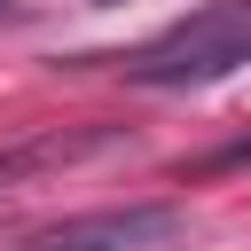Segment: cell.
Here are the masks:
<instances>
[{"mask_svg": "<svg viewBox=\"0 0 251 251\" xmlns=\"http://www.w3.org/2000/svg\"><path fill=\"white\" fill-rule=\"evenodd\" d=\"M227 165H251V141H227V149H212V157H196L188 173H227Z\"/></svg>", "mask_w": 251, "mask_h": 251, "instance_id": "277c9868", "label": "cell"}, {"mask_svg": "<svg viewBox=\"0 0 251 251\" xmlns=\"http://www.w3.org/2000/svg\"><path fill=\"white\" fill-rule=\"evenodd\" d=\"M235 63H251V0L243 8H204L196 24L165 31L157 47H141L126 63V78H141V86H204V78H227Z\"/></svg>", "mask_w": 251, "mask_h": 251, "instance_id": "6da1fadb", "label": "cell"}, {"mask_svg": "<svg viewBox=\"0 0 251 251\" xmlns=\"http://www.w3.org/2000/svg\"><path fill=\"white\" fill-rule=\"evenodd\" d=\"M180 235V212L173 204H118V212H78V220H55L39 227L24 251H157Z\"/></svg>", "mask_w": 251, "mask_h": 251, "instance_id": "7a4b0ae2", "label": "cell"}, {"mask_svg": "<svg viewBox=\"0 0 251 251\" xmlns=\"http://www.w3.org/2000/svg\"><path fill=\"white\" fill-rule=\"evenodd\" d=\"M110 149H126V126H39V133L0 149V188H24L39 173H71V165L110 157Z\"/></svg>", "mask_w": 251, "mask_h": 251, "instance_id": "3957f363", "label": "cell"}, {"mask_svg": "<svg viewBox=\"0 0 251 251\" xmlns=\"http://www.w3.org/2000/svg\"><path fill=\"white\" fill-rule=\"evenodd\" d=\"M0 24H16V0H0Z\"/></svg>", "mask_w": 251, "mask_h": 251, "instance_id": "5b68a950", "label": "cell"}]
</instances>
